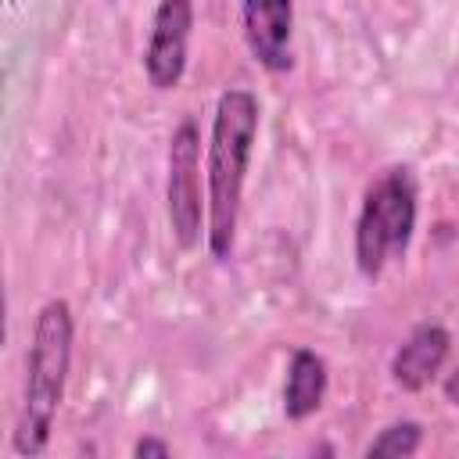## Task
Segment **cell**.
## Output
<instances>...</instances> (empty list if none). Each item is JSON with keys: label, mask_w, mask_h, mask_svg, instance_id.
<instances>
[{"label": "cell", "mask_w": 459, "mask_h": 459, "mask_svg": "<svg viewBox=\"0 0 459 459\" xmlns=\"http://www.w3.org/2000/svg\"><path fill=\"white\" fill-rule=\"evenodd\" d=\"M258 133V100L247 90H226L215 108L208 143V251L226 262L237 237V212L247 158Z\"/></svg>", "instance_id": "cell-1"}, {"label": "cell", "mask_w": 459, "mask_h": 459, "mask_svg": "<svg viewBox=\"0 0 459 459\" xmlns=\"http://www.w3.org/2000/svg\"><path fill=\"white\" fill-rule=\"evenodd\" d=\"M68 362H72V312L65 301H47L39 319H36L22 416L14 427V448L22 455L43 452V445L50 437L54 412H57L61 394H65Z\"/></svg>", "instance_id": "cell-2"}, {"label": "cell", "mask_w": 459, "mask_h": 459, "mask_svg": "<svg viewBox=\"0 0 459 459\" xmlns=\"http://www.w3.org/2000/svg\"><path fill=\"white\" fill-rule=\"evenodd\" d=\"M416 226V179L409 169H387L362 201L355 226V262L362 276H380V269L405 255Z\"/></svg>", "instance_id": "cell-3"}, {"label": "cell", "mask_w": 459, "mask_h": 459, "mask_svg": "<svg viewBox=\"0 0 459 459\" xmlns=\"http://www.w3.org/2000/svg\"><path fill=\"white\" fill-rule=\"evenodd\" d=\"M201 136L194 118H183L169 147V222L183 247L201 237Z\"/></svg>", "instance_id": "cell-4"}, {"label": "cell", "mask_w": 459, "mask_h": 459, "mask_svg": "<svg viewBox=\"0 0 459 459\" xmlns=\"http://www.w3.org/2000/svg\"><path fill=\"white\" fill-rule=\"evenodd\" d=\"M190 25H194L190 0H161L158 4L154 25H151V39H147V54H143V68H147L151 86L169 90V86L179 82V75L186 68Z\"/></svg>", "instance_id": "cell-5"}, {"label": "cell", "mask_w": 459, "mask_h": 459, "mask_svg": "<svg viewBox=\"0 0 459 459\" xmlns=\"http://www.w3.org/2000/svg\"><path fill=\"white\" fill-rule=\"evenodd\" d=\"M244 36L258 65L269 72H287L294 65L290 54V29H294V7L290 0H244Z\"/></svg>", "instance_id": "cell-6"}, {"label": "cell", "mask_w": 459, "mask_h": 459, "mask_svg": "<svg viewBox=\"0 0 459 459\" xmlns=\"http://www.w3.org/2000/svg\"><path fill=\"white\" fill-rule=\"evenodd\" d=\"M448 344L452 341H448V330L445 326H437V323L416 326L412 337L398 348V355L391 362L394 384H402L405 391H423L437 377L441 362L448 359Z\"/></svg>", "instance_id": "cell-7"}, {"label": "cell", "mask_w": 459, "mask_h": 459, "mask_svg": "<svg viewBox=\"0 0 459 459\" xmlns=\"http://www.w3.org/2000/svg\"><path fill=\"white\" fill-rule=\"evenodd\" d=\"M323 391H326V366L316 351H294L290 359V373L283 384V412L290 420H305L323 405Z\"/></svg>", "instance_id": "cell-8"}, {"label": "cell", "mask_w": 459, "mask_h": 459, "mask_svg": "<svg viewBox=\"0 0 459 459\" xmlns=\"http://www.w3.org/2000/svg\"><path fill=\"white\" fill-rule=\"evenodd\" d=\"M420 448V423H391L380 430L377 441H369L366 455H412Z\"/></svg>", "instance_id": "cell-9"}, {"label": "cell", "mask_w": 459, "mask_h": 459, "mask_svg": "<svg viewBox=\"0 0 459 459\" xmlns=\"http://www.w3.org/2000/svg\"><path fill=\"white\" fill-rule=\"evenodd\" d=\"M133 452H136V455H161V459H165V455H169V445H165V441H151V437H147V441H140Z\"/></svg>", "instance_id": "cell-10"}, {"label": "cell", "mask_w": 459, "mask_h": 459, "mask_svg": "<svg viewBox=\"0 0 459 459\" xmlns=\"http://www.w3.org/2000/svg\"><path fill=\"white\" fill-rule=\"evenodd\" d=\"M4 326H7V294H4V273H0V344H4Z\"/></svg>", "instance_id": "cell-11"}]
</instances>
